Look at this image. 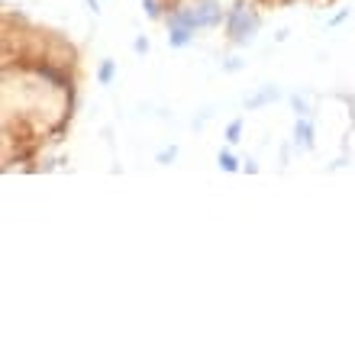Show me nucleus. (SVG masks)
<instances>
[{
  "label": "nucleus",
  "instance_id": "1",
  "mask_svg": "<svg viewBox=\"0 0 355 355\" xmlns=\"http://www.w3.org/2000/svg\"><path fill=\"white\" fill-rule=\"evenodd\" d=\"M226 36L233 46H252L255 33L262 26V17L255 13V7L249 0H233V7L226 10Z\"/></svg>",
  "mask_w": 355,
  "mask_h": 355
},
{
  "label": "nucleus",
  "instance_id": "15",
  "mask_svg": "<svg viewBox=\"0 0 355 355\" xmlns=\"http://www.w3.org/2000/svg\"><path fill=\"white\" fill-rule=\"evenodd\" d=\"M346 17H349V7H346V10H339V13H336V17H333V19H329L327 26H339V23H343V19H346Z\"/></svg>",
  "mask_w": 355,
  "mask_h": 355
},
{
  "label": "nucleus",
  "instance_id": "13",
  "mask_svg": "<svg viewBox=\"0 0 355 355\" xmlns=\"http://www.w3.org/2000/svg\"><path fill=\"white\" fill-rule=\"evenodd\" d=\"M132 52H136V55H146V52H149V39L136 36V39H132Z\"/></svg>",
  "mask_w": 355,
  "mask_h": 355
},
{
  "label": "nucleus",
  "instance_id": "6",
  "mask_svg": "<svg viewBox=\"0 0 355 355\" xmlns=\"http://www.w3.org/2000/svg\"><path fill=\"white\" fill-rule=\"evenodd\" d=\"M194 36H197V29L175 26V29H168V46L171 49H187L191 42H194Z\"/></svg>",
  "mask_w": 355,
  "mask_h": 355
},
{
  "label": "nucleus",
  "instance_id": "12",
  "mask_svg": "<svg viewBox=\"0 0 355 355\" xmlns=\"http://www.w3.org/2000/svg\"><path fill=\"white\" fill-rule=\"evenodd\" d=\"M175 159H178V146H168V149H162L159 155H155V162H159V165H171Z\"/></svg>",
  "mask_w": 355,
  "mask_h": 355
},
{
  "label": "nucleus",
  "instance_id": "17",
  "mask_svg": "<svg viewBox=\"0 0 355 355\" xmlns=\"http://www.w3.org/2000/svg\"><path fill=\"white\" fill-rule=\"evenodd\" d=\"M85 3H87V10H91L94 17H97V13H101V0H85Z\"/></svg>",
  "mask_w": 355,
  "mask_h": 355
},
{
  "label": "nucleus",
  "instance_id": "9",
  "mask_svg": "<svg viewBox=\"0 0 355 355\" xmlns=\"http://www.w3.org/2000/svg\"><path fill=\"white\" fill-rule=\"evenodd\" d=\"M142 10H146V17H149V19H165L168 3L162 7V0H142Z\"/></svg>",
  "mask_w": 355,
  "mask_h": 355
},
{
  "label": "nucleus",
  "instance_id": "5",
  "mask_svg": "<svg viewBox=\"0 0 355 355\" xmlns=\"http://www.w3.org/2000/svg\"><path fill=\"white\" fill-rule=\"evenodd\" d=\"M275 101H281V91L275 85H262L255 94H249V97H245V110H259V107L275 103Z\"/></svg>",
  "mask_w": 355,
  "mask_h": 355
},
{
  "label": "nucleus",
  "instance_id": "16",
  "mask_svg": "<svg viewBox=\"0 0 355 355\" xmlns=\"http://www.w3.org/2000/svg\"><path fill=\"white\" fill-rule=\"evenodd\" d=\"M249 175H259V165H255V159H245V165H243Z\"/></svg>",
  "mask_w": 355,
  "mask_h": 355
},
{
  "label": "nucleus",
  "instance_id": "11",
  "mask_svg": "<svg viewBox=\"0 0 355 355\" xmlns=\"http://www.w3.org/2000/svg\"><path fill=\"white\" fill-rule=\"evenodd\" d=\"M291 107H294V116H310V107L304 101V94H291Z\"/></svg>",
  "mask_w": 355,
  "mask_h": 355
},
{
  "label": "nucleus",
  "instance_id": "7",
  "mask_svg": "<svg viewBox=\"0 0 355 355\" xmlns=\"http://www.w3.org/2000/svg\"><path fill=\"white\" fill-rule=\"evenodd\" d=\"M216 165H220V168H223V171H230V175H233V171H239V168H243V165H239V159H236V155H233V152H230V149H223V152H220V155H216Z\"/></svg>",
  "mask_w": 355,
  "mask_h": 355
},
{
  "label": "nucleus",
  "instance_id": "14",
  "mask_svg": "<svg viewBox=\"0 0 355 355\" xmlns=\"http://www.w3.org/2000/svg\"><path fill=\"white\" fill-rule=\"evenodd\" d=\"M239 68H245V58H230V62H223V71H239Z\"/></svg>",
  "mask_w": 355,
  "mask_h": 355
},
{
  "label": "nucleus",
  "instance_id": "10",
  "mask_svg": "<svg viewBox=\"0 0 355 355\" xmlns=\"http://www.w3.org/2000/svg\"><path fill=\"white\" fill-rule=\"evenodd\" d=\"M243 126H245V123L239 120V116H236V120H230V126H226V142H230V146H236V142L243 139Z\"/></svg>",
  "mask_w": 355,
  "mask_h": 355
},
{
  "label": "nucleus",
  "instance_id": "2",
  "mask_svg": "<svg viewBox=\"0 0 355 355\" xmlns=\"http://www.w3.org/2000/svg\"><path fill=\"white\" fill-rule=\"evenodd\" d=\"M194 13L200 29H216L220 23H226V10L220 0H194Z\"/></svg>",
  "mask_w": 355,
  "mask_h": 355
},
{
  "label": "nucleus",
  "instance_id": "8",
  "mask_svg": "<svg viewBox=\"0 0 355 355\" xmlns=\"http://www.w3.org/2000/svg\"><path fill=\"white\" fill-rule=\"evenodd\" d=\"M113 75H116V62H113V58H103L101 68H97V81H101V85H110Z\"/></svg>",
  "mask_w": 355,
  "mask_h": 355
},
{
  "label": "nucleus",
  "instance_id": "3",
  "mask_svg": "<svg viewBox=\"0 0 355 355\" xmlns=\"http://www.w3.org/2000/svg\"><path fill=\"white\" fill-rule=\"evenodd\" d=\"M291 146L297 152H313L317 149V126L310 116H297L294 123V136H291Z\"/></svg>",
  "mask_w": 355,
  "mask_h": 355
},
{
  "label": "nucleus",
  "instance_id": "4",
  "mask_svg": "<svg viewBox=\"0 0 355 355\" xmlns=\"http://www.w3.org/2000/svg\"><path fill=\"white\" fill-rule=\"evenodd\" d=\"M165 26H168V29H175V26L200 29L197 13H194V3H171V7L165 10Z\"/></svg>",
  "mask_w": 355,
  "mask_h": 355
}]
</instances>
